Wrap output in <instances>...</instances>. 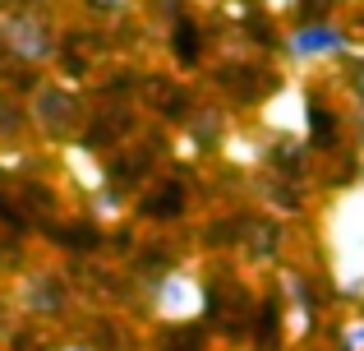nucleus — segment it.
Segmentation results:
<instances>
[{
	"label": "nucleus",
	"mask_w": 364,
	"mask_h": 351,
	"mask_svg": "<svg viewBox=\"0 0 364 351\" xmlns=\"http://www.w3.org/2000/svg\"><path fill=\"white\" fill-rule=\"evenodd\" d=\"M350 51V37L337 23H295L286 33V56L295 65H328Z\"/></svg>",
	"instance_id": "f257e3e1"
},
{
	"label": "nucleus",
	"mask_w": 364,
	"mask_h": 351,
	"mask_svg": "<svg viewBox=\"0 0 364 351\" xmlns=\"http://www.w3.org/2000/svg\"><path fill=\"white\" fill-rule=\"evenodd\" d=\"M152 310L161 319H194L203 310V287H198L189 273H166V278L152 287Z\"/></svg>",
	"instance_id": "f03ea898"
},
{
	"label": "nucleus",
	"mask_w": 364,
	"mask_h": 351,
	"mask_svg": "<svg viewBox=\"0 0 364 351\" xmlns=\"http://www.w3.org/2000/svg\"><path fill=\"white\" fill-rule=\"evenodd\" d=\"M0 37H5L9 51L23 56V61H46V56H51V33H46L42 14H33V9L5 14L0 19Z\"/></svg>",
	"instance_id": "7ed1b4c3"
},
{
	"label": "nucleus",
	"mask_w": 364,
	"mask_h": 351,
	"mask_svg": "<svg viewBox=\"0 0 364 351\" xmlns=\"http://www.w3.org/2000/svg\"><path fill=\"white\" fill-rule=\"evenodd\" d=\"M341 351H364V319H350L341 328Z\"/></svg>",
	"instance_id": "20e7f679"
},
{
	"label": "nucleus",
	"mask_w": 364,
	"mask_h": 351,
	"mask_svg": "<svg viewBox=\"0 0 364 351\" xmlns=\"http://www.w3.org/2000/svg\"><path fill=\"white\" fill-rule=\"evenodd\" d=\"M97 5H107V9H120V5H129V0H97Z\"/></svg>",
	"instance_id": "39448f33"
},
{
	"label": "nucleus",
	"mask_w": 364,
	"mask_h": 351,
	"mask_svg": "<svg viewBox=\"0 0 364 351\" xmlns=\"http://www.w3.org/2000/svg\"><path fill=\"white\" fill-rule=\"evenodd\" d=\"M55 351H88V347H79V342H65V347H55Z\"/></svg>",
	"instance_id": "423d86ee"
},
{
	"label": "nucleus",
	"mask_w": 364,
	"mask_h": 351,
	"mask_svg": "<svg viewBox=\"0 0 364 351\" xmlns=\"http://www.w3.org/2000/svg\"><path fill=\"white\" fill-rule=\"evenodd\" d=\"M360 176H364V157H360Z\"/></svg>",
	"instance_id": "0eeeda50"
}]
</instances>
